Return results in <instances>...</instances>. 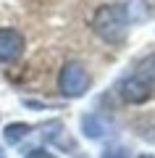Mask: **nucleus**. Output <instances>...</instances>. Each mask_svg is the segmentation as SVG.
Returning <instances> with one entry per match:
<instances>
[{"label": "nucleus", "instance_id": "9d476101", "mask_svg": "<svg viewBox=\"0 0 155 158\" xmlns=\"http://www.w3.org/2000/svg\"><path fill=\"white\" fill-rule=\"evenodd\" d=\"M0 158H6V153H3V148H0Z\"/></svg>", "mask_w": 155, "mask_h": 158}, {"label": "nucleus", "instance_id": "20e7f679", "mask_svg": "<svg viewBox=\"0 0 155 158\" xmlns=\"http://www.w3.org/2000/svg\"><path fill=\"white\" fill-rule=\"evenodd\" d=\"M150 92H153L150 85H145L142 79H137V77L121 82V98L126 103H145V100H150Z\"/></svg>", "mask_w": 155, "mask_h": 158}, {"label": "nucleus", "instance_id": "f257e3e1", "mask_svg": "<svg viewBox=\"0 0 155 158\" xmlns=\"http://www.w3.org/2000/svg\"><path fill=\"white\" fill-rule=\"evenodd\" d=\"M92 29L105 42H124L129 32V11L126 6H100L92 16Z\"/></svg>", "mask_w": 155, "mask_h": 158}, {"label": "nucleus", "instance_id": "9b49d317", "mask_svg": "<svg viewBox=\"0 0 155 158\" xmlns=\"http://www.w3.org/2000/svg\"><path fill=\"white\" fill-rule=\"evenodd\" d=\"M139 158H155V156H139Z\"/></svg>", "mask_w": 155, "mask_h": 158}, {"label": "nucleus", "instance_id": "39448f33", "mask_svg": "<svg viewBox=\"0 0 155 158\" xmlns=\"http://www.w3.org/2000/svg\"><path fill=\"white\" fill-rule=\"evenodd\" d=\"M108 129H111V124H108L100 113H87V116H82V132L89 137V140H100V137H105Z\"/></svg>", "mask_w": 155, "mask_h": 158}, {"label": "nucleus", "instance_id": "1a4fd4ad", "mask_svg": "<svg viewBox=\"0 0 155 158\" xmlns=\"http://www.w3.org/2000/svg\"><path fill=\"white\" fill-rule=\"evenodd\" d=\"M103 158H126V156H124L121 150H105V156H103Z\"/></svg>", "mask_w": 155, "mask_h": 158}, {"label": "nucleus", "instance_id": "6e6552de", "mask_svg": "<svg viewBox=\"0 0 155 158\" xmlns=\"http://www.w3.org/2000/svg\"><path fill=\"white\" fill-rule=\"evenodd\" d=\"M27 158H55L50 150H42V148H34V150L27 153Z\"/></svg>", "mask_w": 155, "mask_h": 158}, {"label": "nucleus", "instance_id": "423d86ee", "mask_svg": "<svg viewBox=\"0 0 155 158\" xmlns=\"http://www.w3.org/2000/svg\"><path fill=\"white\" fill-rule=\"evenodd\" d=\"M134 77L142 79L145 85H155V53L137 63V74H134Z\"/></svg>", "mask_w": 155, "mask_h": 158}, {"label": "nucleus", "instance_id": "f03ea898", "mask_svg": "<svg viewBox=\"0 0 155 158\" xmlns=\"http://www.w3.org/2000/svg\"><path fill=\"white\" fill-rule=\"evenodd\" d=\"M58 87H61V95H66V98H79V95H84L87 87H89V74H87V69H84L79 61H68L66 66L61 69Z\"/></svg>", "mask_w": 155, "mask_h": 158}, {"label": "nucleus", "instance_id": "0eeeda50", "mask_svg": "<svg viewBox=\"0 0 155 158\" xmlns=\"http://www.w3.org/2000/svg\"><path fill=\"white\" fill-rule=\"evenodd\" d=\"M29 132H32V127H29V124H24V121H16V124H8L6 129H3V137H6L8 145H16V142H18V140H24Z\"/></svg>", "mask_w": 155, "mask_h": 158}, {"label": "nucleus", "instance_id": "7ed1b4c3", "mask_svg": "<svg viewBox=\"0 0 155 158\" xmlns=\"http://www.w3.org/2000/svg\"><path fill=\"white\" fill-rule=\"evenodd\" d=\"M24 53V34L16 29H0V61H16Z\"/></svg>", "mask_w": 155, "mask_h": 158}]
</instances>
